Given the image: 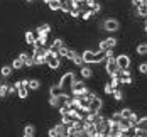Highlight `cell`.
Returning <instances> with one entry per match:
<instances>
[{"label": "cell", "mask_w": 147, "mask_h": 137, "mask_svg": "<svg viewBox=\"0 0 147 137\" xmlns=\"http://www.w3.org/2000/svg\"><path fill=\"white\" fill-rule=\"evenodd\" d=\"M90 108L93 110V112H102V108H103V100L102 98H93L91 102H90Z\"/></svg>", "instance_id": "cell-11"}, {"label": "cell", "mask_w": 147, "mask_h": 137, "mask_svg": "<svg viewBox=\"0 0 147 137\" xmlns=\"http://www.w3.org/2000/svg\"><path fill=\"white\" fill-rule=\"evenodd\" d=\"M80 76L83 78V80H91L93 76H95V73H93V68H90V64H83L81 68H80Z\"/></svg>", "instance_id": "cell-8"}, {"label": "cell", "mask_w": 147, "mask_h": 137, "mask_svg": "<svg viewBox=\"0 0 147 137\" xmlns=\"http://www.w3.org/2000/svg\"><path fill=\"white\" fill-rule=\"evenodd\" d=\"M9 95H17V88H15V85H9Z\"/></svg>", "instance_id": "cell-35"}, {"label": "cell", "mask_w": 147, "mask_h": 137, "mask_svg": "<svg viewBox=\"0 0 147 137\" xmlns=\"http://www.w3.org/2000/svg\"><path fill=\"white\" fill-rule=\"evenodd\" d=\"M76 53H78V51H74V49H71V47H69V51H68V54H66V59L73 61V58L76 56Z\"/></svg>", "instance_id": "cell-33"}, {"label": "cell", "mask_w": 147, "mask_h": 137, "mask_svg": "<svg viewBox=\"0 0 147 137\" xmlns=\"http://www.w3.org/2000/svg\"><path fill=\"white\" fill-rule=\"evenodd\" d=\"M76 137H88V136L85 134V130H81V132H78V134H76Z\"/></svg>", "instance_id": "cell-36"}, {"label": "cell", "mask_w": 147, "mask_h": 137, "mask_svg": "<svg viewBox=\"0 0 147 137\" xmlns=\"http://www.w3.org/2000/svg\"><path fill=\"white\" fill-rule=\"evenodd\" d=\"M63 46H64V41H63L61 37H54L53 43L49 44V51H51V53H59V49H61Z\"/></svg>", "instance_id": "cell-9"}, {"label": "cell", "mask_w": 147, "mask_h": 137, "mask_svg": "<svg viewBox=\"0 0 147 137\" xmlns=\"http://www.w3.org/2000/svg\"><path fill=\"white\" fill-rule=\"evenodd\" d=\"M118 44V39L117 37H113V36H108L107 39H103V41H100L98 43V49L100 51H110V49H113V47H117Z\"/></svg>", "instance_id": "cell-4"}, {"label": "cell", "mask_w": 147, "mask_h": 137, "mask_svg": "<svg viewBox=\"0 0 147 137\" xmlns=\"http://www.w3.org/2000/svg\"><path fill=\"white\" fill-rule=\"evenodd\" d=\"M74 81H76V76H74L73 71L66 73V75L59 80V83H61V86H63L64 93H69V95H71V88H73V83H74Z\"/></svg>", "instance_id": "cell-3"}, {"label": "cell", "mask_w": 147, "mask_h": 137, "mask_svg": "<svg viewBox=\"0 0 147 137\" xmlns=\"http://www.w3.org/2000/svg\"><path fill=\"white\" fill-rule=\"evenodd\" d=\"M83 59L86 64H96V63H102L107 59V53L100 51V49H96V51L86 49V51H83Z\"/></svg>", "instance_id": "cell-1"}, {"label": "cell", "mask_w": 147, "mask_h": 137, "mask_svg": "<svg viewBox=\"0 0 147 137\" xmlns=\"http://www.w3.org/2000/svg\"><path fill=\"white\" fill-rule=\"evenodd\" d=\"M130 58H129V54H125V53H122V54H118L117 56V66L120 70H129L130 68Z\"/></svg>", "instance_id": "cell-7"}, {"label": "cell", "mask_w": 147, "mask_h": 137, "mask_svg": "<svg viewBox=\"0 0 147 137\" xmlns=\"http://www.w3.org/2000/svg\"><path fill=\"white\" fill-rule=\"evenodd\" d=\"M61 3H63V0H49L47 7H49L53 12H61Z\"/></svg>", "instance_id": "cell-15"}, {"label": "cell", "mask_w": 147, "mask_h": 137, "mask_svg": "<svg viewBox=\"0 0 147 137\" xmlns=\"http://www.w3.org/2000/svg\"><path fill=\"white\" fill-rule=\"evenodd\" d=\"M29 90H32V91L41 90V81L37 78H30L29 80Z\"/></svg>", "instance_id": "cell-18"}, {"label": "cell", "mask_w": 147, "mask_h": 137, "mask_svg": "<svg viewBox=\"0 0 147 137\" xmlns=\"http://www.w3.org/2000/svg\"><path fill=\"white\" fill-rule=\"evenodd\" d=\"M95 15H96V14H95V10H93V9H86V10L81 14V19H83V20H90V19H93Z\"/></svg>", "instance_id": "cell-23"}, {"label": "cell", "mask_w": 147, "mask_h": 137, "mask_svg": "<svg viewBox=\"0 0 147 137\" xmlns=\"http://www.w3.org/2000/svg\"><path fill=\"white\" fill-rule=\"evenodd\" d=\"M139 119H140V117H139L137 113H132V115H130V119H129V124H130L132 127H135V125L139 124Z\"/></svg>", "instance_id": "cell-29"}, {"label": "cell", "mask_w": 147, "mask_h": 137, "mask_svg": "<svg viewBox=\"0 0 147 137\" xmlns=\"http://www.w3.org/2000/svg\"><path fill=\"white\" fill-rule=\"evenodd\" d=\"M47 68H51L53 71H56V70H59V66H61V58H59L58 53H51L49 51V56H47Z\"/></svg>", "instance_id": "cell-5"}, {"label": "cell", "mask_w": 147, "mask_h": 137, "mask_svg": "<svg viewBox=\"0 0 147 137\" xmlns=\"http://www.w3.org/2000/svg\"><path fill=\"white\" fill-rule=\"evenodd\" d=\"M24 39H26V44H29L34 47L36 44V39H37V36H36V30H27L26 34H24Z\"/></svg>", "instance_id": "cell-10"}, {"label": "cell", "mask_w": 147, "mask_h": 137, "mask_svg": "<svg viewBox=\"0 0 147 137\" xmlns=\"http://www.w3.org/2000/svg\"><path fill=\"white\" fill-rule=\"evenodd\" d=\"M137 71L140 75H147V61H142L140 64H137Z\"/></svg>", "instance_id": "cell-26"}, {"label": "cell", "mask_w": 147, "mask_h": 137, "mask_svg": "<svg viewBox=\"0 0 147 137\" xmlns=\"http://www.w3.org/2000/svg\"><path fill=\"white\" fill-rule=\"evenodd\" d=\"M68 51H69V47H68V46L64 44L63 46V47H61V49H59V58H66V54H68Z\"/></svg>", "instance_id": "cell-31"}, {"label": "cell", "mask_w": 147, "mask_h": 137, "mask_svg": "<svg viewBox=\"0 0 147 137\" xmlns=\"http://www.w3.org/2000/svg\"><path fill=\"white\" fill-rule=\"evenodd\" d=\"M107 2H110V0H107Z\"/></svg>", "instance_id": "cell-39"}, {"label": "cell", "mask_w": 147, "mask_h": 137, "mask_svg": "<svg viewBox=\"0 0 147 137\" xmlns=\"http://www.w3.org/2000/svg\"><path fill=\"white\" fill-rule=\"evenodd\" d=\"M144 32L147 34V19H144Z\"/></svg>", "instance_id": "cell-37"}, {"label": "cell", "mask_w": 147, "mask_h": 137, "mask_svg": "<svg viewBox=\"0 0 147 137\" xmlns=\"http://www.w3.org/2000/svg\"><path fill=\"white\" fill-rule=\"evenodd\" d=\"M85 3H86L88 9H95L98 5V0H85Z\"/></svg>", "instance_id": "cell-32"}, {"label": "cell", "mask_w": 147, "mask_h": 137, "mask_svg": "<svg viewBox=\"0 0 147 137\" xmlns=\"http://www.w3.org/2000/svg\"><path fill=\"white\" fill-rule=\"evenodd\" d=\"M96 132H98V130H96V125H95V124H90V122H86V125H85V134H86L88 137H93Z\"/></svg>", "instance_id": "cell-14"}, {"label": "cell", "mask_w": 147, "mask_h": 137, "mask_svg": "<svg viewBox=\"0 0 147 137\" xmlns=\"http://www.w3.org/2000/svg\"><path fill=\"white\" fill-rule=\"evenodd\" d=\"M49 37H47V34H41V36H37V39H36V44L34 46H49Z\"/></svg>", "instance_id": "cell-19"}, {"label": "cell", "mask_w": 147, "mask_h": 137, "mask_svg": "<svg viewBox=\"0 0 147 137\" xmlns=\"http://www.w3.org/2000/svg\"><path fill=\"white\" fill-rule=\"evenodd\" d=\"M68 15H69L71 19H80V17H81V10H80V9H73Z\"/></svg>", "instance_id": "cell-30"}, {"label": "cell", "mask_w": 147, "mask_h": 137, "mask_svg": "<svg viewBox=\"0 0 147 137\" xmlns=\"http://www.w3.org/2000/svg\"><path fill=\"white\" fill-rule=\"evenodd\" d=\"M112 98H113L115 102H122V100L125 98V93L120 90V88H115V90L112 91Z\"/></svg>", "instance_id": "cell-17"}, {"label": "cell", "mask_w": 147, "mask_h": 137, "mask_svg": "<svg viewBox=\"0 0 147 137\" xmlns=\"http://www.w3.org/2000/svg\"><path fill=\"white\" fill-rule=\"evenodd\" d=\"M120 113H122V119H123V120H129L134 112L130 110V108H122V110H120Z\"/></svg>", "instance_id": "cell-25"}, {"label": "cell", "mask_w": 147, "mask_h": 137, "mask_svg": "<svg viewBox=\"0 0 147 137\" xmlns=\"http://www.w3.org/2000/svg\"><path fill=\"white\" fill-rule=\"evenodd\" d=\"M73 64L74 66H83L85 64V59H83V53H76V56L73 58Z\"/></svg>", "instance_id": "cell-21"}, {"label": "cell", "mask_w": 147, "mask_h": 137, "mask_svg": "<svg viewBox=\"0 0 147 137\" xmlns=\"http://www.w3.org/2000/svg\"><path fill=\"white\" fill-rule=\"evenodd\" d=\"M24 137H36V127H34V125H26V129H24Z\"/></svg>", "instance_id": "cell-22"}, {"label": "cell", "mask_w": 147, "mask_h": 137, "mask_svg": "<svg viewBox=\"0 0 147 137\" xmlns=\"http://www.w3.org/2000/svg\"><path fill=\"white\" fill-rule=\"evenodd\" d=\"M135 51H137V54H139V56H147V43H142V44H139Z\"/></svg>", "instance_id": "cell-24"}, {"label": "cell", "mask_w": 147, "mask_h": 137, "mask_svg": "<svg viewBox=\"0 0 147 137\" xmlns=\"http://www.w3.org/2000/svg\"><path fill=\"white\" fill-rule=\"evenodd\" d=\"M117 68H118L117 66V56H113V54L107 56V59H105V71H107V75L110 76Z\"/></svg>", "instance_id": "cell-6"}, {"label": "cell", "mask_w": 147, "mask_h": 137, "mask_svg": "<svg viewBox=\"0 0 147 137\" xmlns=\"http://www.w3.org/2000/svg\"><path fill=\"white\" fill-rule=\"evenodd\" d=\"M61 122H63L64 125H71V124H73V119H71L69 113H66V115H61Z\"/></svg>", "instance_id": "cell-28"}, {"label": "cell", "mask_w": 147, "mask_h": 137, "mask_svg": "<svg viewBox=\"0 0 147 137\" xmlns=\"http://www.w3.org/2000/svg\"><path fill=\"white\" fill-rule=\"evenodd\" d=\"M29 91H30V90H29V86H26V85L22 83V85H20L19 88H17V97H19L20 100H24V98H27Z\"/></svg>", "instance_id": "cell-13"}, {"label": "cell", "mask_w": 147, "mask_h": 137, "mask_svg": "<svg viewBox=\"0 0 147 137\" xmlns=\"http://www.w3.org/2000/svg\"><path fill=\"white\" fill-rule=\"evenodd\" d=\"M14 73V68H12V64H3L2 68H0V75L3 76V78H10Z\"/></svg>", "instance_id": "cell-12"}, {"label": "cell", "mask_w": 147, "mask_h": 137, "mask_svg": "<svg viewBox=\"0 0 147 137\" xmlns=\"http://www.w3.org/2000/svg\"><path fill=\"white\" fill-rule=\"evenodd\" d=\"M26 2H29V3H32V2H34V0H26Z\"/></svg>", "instance_id": "cell-38"}, {"label": "cell", "mask_w": 147, "mask_h": 137, "mask_svg": "<svg viewBox=\"0 0 147 137\" xmlns=\"http://www.w3.org/2000/svg\"><path fill=\"white\" fill-rule=\"evenodd\" d=\"M49 32H51V26H49V24H41V26L36 29V36H41V34H47V36H49Z\"/></svg>", "instance_id": "cell-16"}, {"label": "cell", "mask_w": 147, "mask_h": 137, "mask_svg": "<svg viewBox=\"0 0 147 137\" xmlns=\"http://www.w3.org/2000/svg\"><path fill=\"white\" fill-rule=\"evenodd\" d=\"M142 3H146V0H130V5H132L134 9H137V7L142 5Z\"/></svg>", "instance_id": "cell-34"}, {"label": "cell", "mask_w": 147, "mask_h": 137, "mask_svg": "<svg viewBox=\"0 0 147 137\" xmlns=\"http://www.w3.org/2000/svg\"><path fill=\"white\" fill-rule=\"evenodd\" d=\"M100 29L108 32V34H115L120 30V22H118L115 17H107L100 22Z\"/></svg>", "instance_id": "cell-2"}, {"label": "cell", "mask_w": 147, "mask_h": 137, "mask_svg": "<svg viewBox=\"0 0 147 137\" xmlns=\"http://www.w3.org/2000/svg\"><path fill=\"white\" fill-rule=\"evenodd\" d=\"M103 91H105V95L112 97V91H113V86H112V83H110V81H107V83H105V86H103Z\"/></svg>", "instance_id": "cell-27"}, {"label": "cell", "mask_w": 147, "mask_h": 137, "mask_svg": "<svg viewBox=\"0 0 147 137\" xmlns=\"http://www.w3.org/2000/svg\"><path fill=\"white\" fill-rule=\"evenodd\" d=\"M146 3H147V0H146Z\"/></svg>", "instance_id": "cell-40"}, {"label": "cell", "mask_w": 147, "mask_h": 137, "mask_svg": "<svg viewBox=\"0 0 147 137\" xmlns=\"http://www.w3.org/2000/svg\"><path fill=\"white\" fill-rule=\"evenodd\" d=\"M12 68H14V71H20L22 68H26V64L20 58H15V59H12Z\"/></svg>", "instance_id": "cell-20"}]
</instances>
